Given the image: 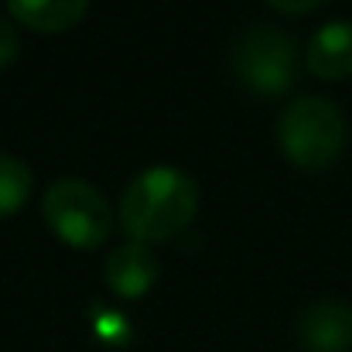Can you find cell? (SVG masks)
<instances>
[{"label": "cell", "mask_w": 352, "mask_h": 352, "mask_svg": "<svg viewBox=\"0 0 352 352\" xmlns=\"http://www.w3.org/2000/svg\"><path fill=\"white\" fill-rule=\"evenodd\" d=\"M86 7H89V0H7L10 17L41 34L76 28L86 17Z\"/></svg>", "instance_id": "8"}, {"label": "cell", "mask_w": 352, "mask_h": 352, "mask_svg": "<svg viewBox=\"0 0 352 352\" xmlns=\"http://www.w3.org/2000/svg\"><path fill=\"white\" fill-rule=\"evenodd\" d=\"M277 144L291 164L301 171L329 168L346 147L342 110L325 96H298L277 120Z\"/></svg>", "instance_id": "2"}, {"label": "cell", "mask_w": 352, "mask_h": 352, "mask_svg": "<svg viewBox=\"0 0 352 352\" xmlns=\"http://www.w3.org/2000/svg\"><path fill=\"white\" fill-rule=\"evenodd\" d=\"M41 216L58 239H65L69 246H79V250L103 246L113 230V209H110L107 195L82 178L52 182L41 199Z\"/></svg>", "instance_id": "3"}, {"label": "cell", "mask_w": 352, "mask_h": 352, "mask_svg": "<svg viewBox=\"0 0 352 352\" xmlns=\"http://www.w3.org/2000/svg\"><path fill=\"white\" fill-rule=\"evenodd\" d=\"M17 52H21V38H17V28H14V24H10L7 17H0V69L14 65Z\"/></svg>", "instance_id": "10"}, {"label": "cell", "mask_w": 352, "mask_h": 352, "mask_svg": "<svg viewBox=\"0 0 352 352\" xmlns=\"http://www.w3.org/2000/svg\"><path fill=\"white\" fill-rule=\"evenodd\" d=\"M157 256L147 250V243H123L117 246L107 263H103V274H107V284L110 291L120 298H140L154 287L157 280Z\"/></svg>", "instance_id": "6"}, {"label": "cell", "mask_w": 352, "mask_h": 352, "mask_svg": "<svg viewBox=\"0 0 352 352\" xmlns=\"http://www.w3.org/2000/svg\"><path fill=\"white\" fill-rule=\"evenodd\" d=\"M31 185H34L31 168H28L21 157L0 151V219H3V216H14V212L28 202Z\"/></svg>", "instance_id": "9"}, {"label": "cell", "mask_w": 352, "mask_h": 352, "mask_svg": "<svg viewBox=\"0 0 352 352\" xmlns=\"http://www.w3.org/2000/svg\"><path fill=\"white\" fill-rule=\"evenodd\" d=\"M267 3L277 7V10H284V14H308V10L322 7L325 0H267Z\"/></svg>", "instance_id": "11"}, {"label": "cell", "mask_w": 352, "mask_h": 352, "mask_svg": "<svg viewBox=\"0 0 352 352\" xmlns=\"http://www.w3.org/2000/svg\"><path fill=\"white\" fill-rule=\"evenodd\" d=\"M305 65L318 79H349L352 76V21L322 24L305 52Z\"/></svg>", "instance_id": "7"}, {"label": "cell", "mask_w": 352, "mask_h": 352, "mask_svg": "<svg viewBox=\"0 0 352 352\" xmlns=\"http://www.w3.org/2000/svg\"><path fill=\"white\" fill-rule=\"evenodd\" d=\"M298 339L308 352H349L352 308L339 298L311 301L298 318Z\"/></svg>", "instance_id": "5"}, {"label": "cell", "mask_w": 352, "mask_h": 352, "mask_svg": "<svg viewBox=\"0 0 352 352\" xmlns=\"http://www.w3.org/2000/svg\"><path fill=\"white\" fill-rule=\"evenodd\" d=\"M233 69L243 86L260 96H280L298 79V48L287 31L274 24H253L233 48Z\"/></svg>", "instance_id": "4"}, {"label": "cell", "mask_w": 352, "mask_h": 352, "mask_svg": "<svg viewBox=\"0 0 352 352\" xmlns=\"http://www.w3.org/2000/svg\"><path fill=\"white\" fill-rule=\"evenodd\" d=\"M199 212V185L175 164L144 168L120 195V226L133 243L171 239Z\"/></svg>", "instance_id": "1"}]
</instances>
